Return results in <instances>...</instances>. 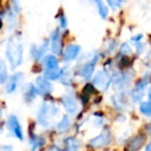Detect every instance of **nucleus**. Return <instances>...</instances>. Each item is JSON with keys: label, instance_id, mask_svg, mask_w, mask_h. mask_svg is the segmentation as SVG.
Instances as JSON below:
<instances>
[{"label": "nucleus", "instance_id": "nucleus-1", "mask_svg": "<svg viewBox=\"0 0 151 151\" xmlns=\"http://www.w3.org/2000/svg\"><path fill=\"white\" fill-rule=\"evenodd\" d=\"M23 55H24V48L23 45L20 40L11 38L6 44L5 49V56L11 64L12 68L15 69L19 67L23 62Z\"/></svg>", "mask_w": 151, "mask_h": 151}, {"label": "nucleus", "instance_id": "nucleus-2", "mask_svg": "<svg viewBox=\"0 0 151 151\" xmlns=\"http://www.w3.org/2000/svg\"><path fill=\"white\" fill-rule=\"evenodd\" d=\"M59 114V108L52 104H42L40 107L36 115V119L40 126L48 127L51 122V118L56 117Z\"/></svg>", "mask_w": 151, "mask_h": 151}, {"label": "nucleus", "instance_id": "nucleus-3", "mask_svg": "<svg viewBox=\"0 0 151 151\" xmlns=\"http://www.w3.org/2000/svg\"><path fill=\"white\" fill-rule=\"evenodd\" d=\"M99 54H93L90 58H88L83 64L79 66L78 70H77V75L84 80H88V79L92 78L93 73L95 70V66L99 62Z\"/></svg>", "mask_w": 151, "mask_h": 151}, {"label": "nucleus", "instance_id": "nucleus-4", "mask_svg": "<svg viewBox=\"0 0 151 151\" xmlns=\"http://www.w3.org/2000/svg\"><path fill=\"white\" fill-rule=\"evenodd\" d=\"M149 81H150V79L147 76H144L137 81L136 84H134V90L130 93V99H132V103H140L142 101L143 96L145 95V90H146L147 86L149 84Z\"/></svg>", "mask_w": 151, "mask_h": 151}, {"label": "nucleus", "instance_id": "nucleus-5", "mask_svg": "<svg viewBox=\"0 0 151 151\" xmlns=\"http://www.w3.org/2000/svg\"><path fill=\"white\" fill-rule=\"evenodd\" d=\"M92 83L95 88L106 91L110 88L112 83V77L106 70H99L92 77Z\"/></svg>", "mask_w": 151, "mask_h": 151}, {"label": "nucleus", "instance_id": "nucleus-6", "mask_svg": "<svg viewBox=\"0 0 151 151\" xmlns=\"http://www.w3.org/2000/svg\"><path fill=\"white\" fill-rule=\"evenodd\" d=\"M112 140H113L112 132L108 128H104L101 132V134L89 141V145L92 148H103V147H106L111 144Z\"/></svg>", "mask_w": 151, "mask_h": 151}, {"label": "nucleus", "instance_id": "nucleus-7", "mask_svg": "<svg viewBox=\"0 0 151 151\" xmlns=\"http://www.w3.org/2000/svg\"><path fill=\"white\" fill-rule=\"evenodd\" d=\"M132 80V73L130 71H123L119 73L112 78V83L115 89L119 91H123L129 86L130 82Z\"/></svg>", "mask_w": 151, "mask_h": 151}, {"label": "nucleus", "instance_id": "nucleus-8", "mask_svg": "<svg viewBox=\"0 0 151 151\" xmlns=\"http://www.w3.org/2000/svg\"><path fill=\"white\" fill-rule=\"evenodd\" d=\"M62 101V106L64 108L65 112H66L68 115H75L78 111V99L76 96L75 92L73 91H68L66 92L61 99Z\"/></svg>", "mask_w": 151, "mask_h": 151}, {"label": "nucleus", "instance_id": "nucleus-9", "mask_svg": "<svg viewBox=\"0 0 151 151\" xmlns=\"http://www.w3.org/2000/svg\"><path fill=\"white\" fill-rule=\"evenodd\" d=\"M6 126L9 128V132L13 134L14 137H16L17 139H19L20 141L24 140V132L22 125L20 123L19 119L16 115H11L9 117L6 121Z\"/></svg>", "mask_w": 151, "mask_h": 151}, {"label": "nucleus", "instance_id": "nucleus-10", "mask_svg": "<svg viewBox=\"0 0 151 151\" xmlns=\"http://www.w3.org/2000/svg\"><path fill=\"white\" fill-rule=\"evenodd\" d=\"M23 80V73H16L12 76L11 78L7 79V81L5 82L4 86V91L6 94H12L14 93L19 87V84L21 83V81Z\"/></svg>", "mask_w": 151, "mask_h": 151}, {"label": "nucleus", "instance_id": "nucleus-11", "mask_svg": "<svg viewBox=\"0 0 151 151\" xmlns=\"http://www.w3.org/2000/svg\"><path fill=\"white\" fill-rule=\"evenodd\" d=\"M35 86L38 90V93L42 95H49L53 91V85L50 82V80H48L45 77H42V76L36 78Z\"/></svg>", "mask_w": 151, "mask_h": 151}, {"label": "nucleus", "instance_id": "nucleus-12", "mask_svg": "<svg viewBox=\"0 0 151 151\" xmlns=\"http://www.w3.org/2000/svg\"><path fill=\"white\" fill-rule=\"evenodd\" d=\"M80 52H81V47L79 45H73V44L68 45L62 53L63 61L66 63L71 62V61H73L80 55Z\"/></svg>", "mask_w": 151, "mask_h": 151}, {"label": "nucleus", "instance_id": "nucleus-13", "mask_svg": "<svg viewBox=\"0 0 151 151\" xmlns=\"http://www.w3.org/2000/svg\"><path fill=\"white\" fill-rule=\"evenodd\" d=\"M50 48L54 55H60L62 52V42H61V34L58 29L52 33L50 40Z\"/></svg>", "mask_w": 151, "mask_h": 151}, {"label": "nucleus", "instance_id": "nucleus-14", "mask_svg": "<svg viewBox=\"0 0 151 151\" xmlns=\"http://www.w3.org/2000/svg\"><path fill=\"white\" fill-rule=\"evenodd\" d=\"M49 46H50V42H49L48 40L44 42L40 46H35V45H33V46L31 47V49H30V56L35 61L40 60V59L44 58L45 54H46V52L48 51Z\"/></svg>", "mask_w": 151, "mask_h": 151}, {"label": "nucleus", "instance_id": "nucleus-15", "mask_svg": "<svg viewBox=\"0 0 151 151\" xmlns=\"http://www.w3.org/2000/svg\"><path fill=\"white\" fill-rule=\"evenodd\" d=\"M145 141H146L145 134H137L128 141L127 145H126V149H127V151H139L143 147Z\"/></svg>", "mask_w": 151, "mask_h": 151}, {"label": "nucleus", "instance_id": "nucleus-16", "mask_svg": "<svg viewBox=\"0 0 151 151\" xmlns=\"http://www.w3.org/2000/svg\"><path fill=\"white\" fill-rule=\"evenodd\" d=\"M38 94H40V93H38V90L35 85H33L32 83H29V84L26 85L25 90H24V93H23L25 101L31 103V101H33L34 99H36V96H37Z\"/></svg>", "mask_w": 151, "mask_h": 151}, {"label": "nucleus", "instance_id": "nucleus-17", "mask_svg": "<svg viewBox=\"0 0 151 151\" xmlns=\"http://www.w3.org/2000/svg\"><path fill=\"white\" fill-rule=\"evenodd\" d=\"M71 125H73V120H71L70 116L67 114V115H64L61 120L58 122L57 124V132L59 134H64V132H67L69 129L71 128Z\"/></svg>", "mask_w": 151, "mask_h": 151}, {"label": "nucleus", "instance_id": "nucleus-18", "mask_svg": "<svg viewBox=\"0 0 151 151\" xmlns=\"http://www.w3.org/2000/svg\"><path fill=\"white\" fill-rule=\"evenodd\" d=\"M42 65H44L45 69H54L59 67V61L58 58L56 57V55L51 54V55H46L42 58Z\"/></svg>", "mask_w": 151, "mask_h": 151}, {"label": "nucleus", "instance_id": "nucleus-19", "mask_svg": "<svg viewBox=\"0 0 151 151\" xmlns=\"http://www.w3.org/2000/svg\"><path fill=\"white\" fill-rule=\"evenodd\" d=\"M46 143V140L42 137L38 136V134H32L29 139V146L31 151H37L40 149Z\"/></svg>", "mask_w": 151, "mask_h": 151}, {"label": "nucleus", "instance_id": "nucleus-20", "mask_svg": "<svg viewBox=\"0 0 151 151\" xmlns=\"http://www.w3.org/2000/svg\"><path fill=\"white\" fill-rule=\"evenodd\" d=\"M112 101L113 105L117 108L118 110H124L127 108V101H125V96L122 93H117V94L112 96Z\"/></svg>", "mask_w": 151, "mask_h": 151}, {"label": "nucleus", "instance_id": "nucleus-21", "mask_svg": "<svg viewBox=\"0 0 151 151\" xmlns=\"http://www.w3.org/2000/svg\"><path fill=\"white\" fill-rule=\"evenodd\" d=\"M59 80H60L61 84L64 85V86H66V87L70 86L73 81V73H71V70H69V69H67V68H63Z\"/></svg>", "mask_w": 151, "mask_h": 151}, {"label": "nucleus", "instance_id": "nucleus-22", "mask_svg": "<svg viewBox=\"0 0 151 151\" xmlns=\"http://www.w3.org/2000/svg\"><path fill=\"white\" fill-rule=\"evenodd\" d=\"M63 68H54V69H44V77L50 81H56L60 78Z\"/></svg>", "mask_w": 151, "mask_h": 151}, {"label": "nucleus", "instance_id": "nucleus-23", "mask_svg": "<svg viewBox=\"0 0 151 151\" xmlns=\"http://www.w3.org/2000/svg\"><path fill=\"white\" fill-rule=\"evenodd\" d=\"M65 151H79V142L73 137H67L64 141Z\"/></svg>", "mask_w": 151, "mask_h": 151}, {"label": "nucleus", "instance_id": "nucleus-24", "mask_svg": "<svg viewBox=\"0 0 151 151\" xmlns=\"http://www.w3.org/2000/svg\"><path fill=\"white\" fill-rule=\"evenodd\" d=\"M9 79V71L7 65L2 59H0V84L5 83Z\"/></svg>", "mask_w": 151, "mask_h": 151}, {"label": "nucleus", "instance_id": "nucleus-25", "mask_svg": "<svg viewBox=\"0 0 151 151\" xmlns=\"http://www.w3.org/2000/svg\"><path fill=\"white\" fill-rule=\"evenodd\" d=\"M140 112L146 117L151 118V101H141Z\"/></svg>", "mask_w": 151, "mask_h": 151}, {"label": "nucleus", "instance_id": "nucleus-26", "mask_svg": "<svg viewBox=\"0 0 151 151\" xmlns=\"http://www.w3.org/2000/svg\"><path fill=\"white\" fill-rule=\"evenodd\" d=\"M6 21H7V25H9V29H14V28L17 26V18H16L15 12H14V11L7 12Z\"/></svg>", "mask_w": 151, "mask_h": 151}, {"label": "nucleus", "instance_id": "nucleus-27", "mask_svg": "<svg viewBox=\"0 0 151 151\" xmlns=\"http://www.w3.org/2000/svg\"><path fill=\"white\" fill-rule=\"evenodd\" d=\"M93 2H95V4H96L101 17V18H106V17H107V16H108V9L105 6V4L101 2V0H93Z\"/></svg>", "mask_w": 151, "mask_h": 151}, {"label": "nucleus", "instance_id": "nucleus-28", "mask_svg": "<svg viewBox=\"0 0 151 151\" xmlns=\"http://www.w3.org/2000/svg\"><path fill=\"white\" fill-rule=\"evenodd\" d=\"M119 52H120V54L123 55V56H128V55H130L132 53V47L128 44H122L121 46H120Z\"/></svg>", "mask_w": 151, "mask_h": 151}, {"label": "nucleus", "instance_id": "nucleus-29", "mask_svg": "<svg viewBox=\"0 0 151 151\" xmlns=\"http://www.w3.org/2000/svg\"><path fill=\"white\" fill-rule=\"evenodd\" d=\"M108 3L112 9H117V7H121L122 0H108Z\"/></svg>", "mask_w": 151, "mask_h": 151}, {"label": "nucleus", "instance_id": "nucleus-30", "mask_svg": "<svg viewBox=\"0 0 151 151\" xmlns=\"http://www.w3.org/2000/svg\"><path fill=\"white\" fill-rule=\"evenodd\" d=\"M59 24H60L61 29H65V28H66L67 20H66V18H65L64 15H60V17H59Z\"/></svg>", "mask_w": 151, "mask_h": 151}, {"label": "nucleus", "instance_id": "nucleus-31", "mask_svg": "<svg viewBox=\"0 0 151 151\" xmlns=\"http://www.w3.org/2000/svg\"><path fill=\"white\" fill-rule=\"evenodd\" d=\"M134 47H136V49H137V51H138V53H142V52H144V50H145V44H143V42H136L134 44Z\"/></svg>", "mask_w": 151, "mask_h": 151}, {"label": "nucleus", "instance_id": "nucleus-32", "mask_svg": "<svg viewBox=\"0 0 151 151\" xmlns=\"http://www.w3.org/2000/svg\"><path fill=\"white\" fill-rule=\"evenodd\" d=\"M0 151H14V146H12V145H2V146H0Z\"/></svg>", "mask_w": 151, "mask_h": 151}, {"label": "nucleus", "instance_id": "nucleus-33", "mask_svg": "<svg viewBox=\"0 0 151 151\" xmlns=\"http://www.w3.org/2000/svg\"><path fill=\"white\" fill-rule=\"evenodd\" d=\"M142 38H143V35H142V34H138V35L132 36V40L134 42V44H136V42H141V40H142Z\"/></svg>", "mask_w": 151, "mask_h": 151}, {"label": "nucleus", "instance_id": "nucleus-34", "mask_svg": "<svg viewBox=\"0 0 151 151\" xmlns=\"http://www.w3.org/2000/svg\"><path fill=\"white\" fill-rule=\"evenodd\" d=\"M47 151H62V150H61L58 146H56V145H53V146H51Z\"/></svg>", "mask_w": 151, "mask_h": 151}, {"label": "nucleus", "instance_id": "nucleus-35", "mask_svg": "<svg viewBox=\"0 0 151 151\" xmlns=\"http://www.w3.org/2000/svg\"><path fill=\"white\" fill-rule=\"evenodd\" d=\"M145 151H151V142L146 146V148H145Z\"/></svg>", "mask_w": 151, "mask_h": 151}, {"label": "nucleus", "instance_id": "nucleus-36", "mask_svg": "<svg viewBox=\"0 0 151 151\" xmlns=\"http://www.w3.org/2000/svg\"><path fill=\"white\" fill-rule=\"evenodd\" d=\"M148 99H149V101H151V87L149 88V91H148Z\"/></svg>", "mask_w": 151, "mask_h": 151}, {"label": "nucleus", "instance_id": "nucleus-37", "mask_svg": "<svg viewBox=\"0 0 151 151\" xmlns=\"http://www.w3.org/2000/svg\"><path fill=\"white\" fill-rule=\"evenodd\" d=\"M147 130H148V132L151 134V123H150V124H148V125H147Z\"/></svg>", "mask_w": 151, "mask_h": 151}, {"label": "nucleus", "instance_id": "nucleus-38", "mask_svg": "<svg viewBox=\"0 0 151 151\" xmlns=\"http://www.w3.org/2000/svg\"><path fill=\"white\" fill-rule=\"evenodd\" d=\"M147 58H151V50H150V52L148 53V55H147Z\"/></svg>", "mask_w": 151, "mask_h": 151}, {"label": "nucleus", "instance_id": "nucleus-39", "mask_svg": "<svg viewBox=\"0 0 151 151\" xmlns=\"http://www.w3.org/2000/svg\"><path fill=\"white\" fill-rule=\"evenodd\" d=\"M2 111H1V110H0V118H1V117H2Z\"/></svg>", "mask_w": 151, "mask_h": 151}]
</instances>
